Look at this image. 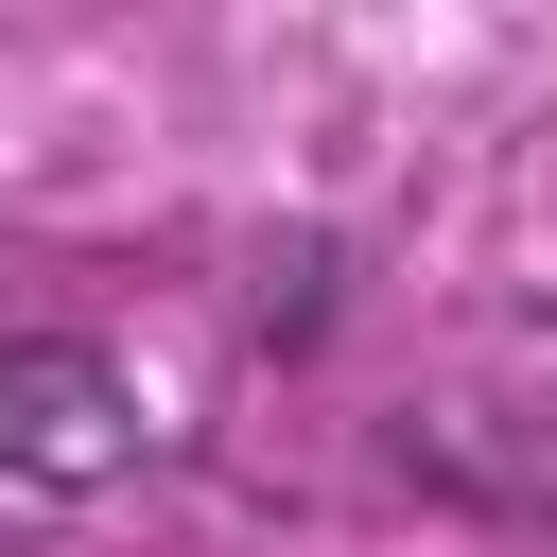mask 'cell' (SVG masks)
I'll return each instance as SVG.
<instances>
[{"instance_id":"cell-2","label":"cell","mask_w":557,"mask_h":557,"mask_svg":"<svg viewBox=\"0 0 557 557\" xmlns=\"http://www.w3.org/2000/svg\"><path fill=\"white\" fill-rule=\"evenodd\" d=\"M331 313H348V244H331V226L261 244V348L296 366V348H331Z\"/></svg>"},{"instance_id":"cell-1","label":"cell","mask_w":557,"mask_h":557,"mask_svg":"<svg viewBox=\"0 0 557 557\" xmlns=\"http://www.w3.org/2000/svg\"><path fill=\"white\" fill-rule=\"evenodd\" d=\"M157 453L104 331H0V487H122Z\"/></svg>"}]
</instances>
